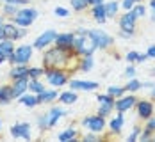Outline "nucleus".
<instances>
[{"mask_svg":"<svg viewBox=\"0 0 155 142\" xmlns=\"http://www.w3.org/2000/svg\"><path fill=\"white\" fill-rule=\"evenodd\" d=\"M136 110H137V117L143 119V121H146L152 115H155V105H153V101H150V99H137Z\"/></svg>","mask_w":155,"mask_h":142,"instance_id":"f8f14e48","label":"nucleus"},{"mask_svg":"<svg viewBox=\"0 0 155 142\" xmlns=\"http://www.w3.org/2000/svg\"><path fill=\"white\" fill-rule=\"evenodd\" d=\"M45 80L50 87L59 89L62 85H68L70 80V71L59 69V68H45Z\"/></svg>","mask_w":155,"mask_h":142,"instance_id":"f03ea898","label":"nucleus"},{"mask_svg":"<svg viewBox=\"0 0 155 142\" xmlns=\"http://www.w3.org/2000/svg\"><path fill=\"white\" fill-rule=\"evenodd\" d=\"M82 126L86 128L87 131H94V133H104L105 130H107V121H105V117H102V115H86L84 119H82Z\"/></svg>","mask_w":155,"mask_h":142,"instance_id":"0eeeda50","label":"nucleus"},{"mask_svg":"<svg viewBox=\"0 0 155 142\" xmlns=\"http://www.w3.org/2000/svg\"><path fill=\"white\" fill-rule=\"evenodd\" d=\"M87 30H89V29H84V27H78L77 30H73V34H75V36H86V34H87Z\"/></svg>","mask_w":155,"mask_h":142,"instance_id":"3c124183","label":"nucleus"},{"mask_svg":"<svg viewBox=\"0 0 155 142\" xmlns=\"http://www.w3.org/2000/svg\"><path fill=\"white\" fill-rule=\"evenodd\" d=\"M73 50L78 57H87V55H94V52L98 50L94 41L86 34V36H75L73 41Z\"/></svg>","mask_w":155,"mask_h":142,"instance_id":"39448f33","label":"nucleus"},{"mask_svg":"<svg viewBox=\"0 0 155 142\" xmlns=\"http://www.w3.org/2000/svg\"><path fill=\"white\" fill-rule=\"evenodd\" d=\"M55 36H57V32L52 30V29H48V30H45L41 36H38L36 37V41L32 43V46H34V50H45V48L52 46L54 45V41H55Z\"/></svg>","mask_w":155,"mask_h":142,"instance_id":"9b49d317","label":"nucleus"},{"mask_svg":"<svg viewBox=\"0 0 155 142\" xmlns=\"http://www.w3.org/2000/svg\"><path fill=\"white\" fill-rule=\"evenodd\" d=\"M38 96V103L39 105H50V103H54L55 99H57V96H59V93H57V89L55 87H52V89H45V91H41Z\"/></svg>","mask_w":155,"mask_h":142,"instance_id":"a211bd4d","label":"nucleus"},{"mask_svg":"<svg viewBox=\"0 0 155 142\" xmlns=\"http://www.w3.org/2000/svg\"><path fill=\"white\" fill-rule=\"evenodd\" d=\"M0 133H2V119H0Z\"/></svg>","mask_w":155,"mask_h":142,"instance_id":"bf43d9fd","label":"nucleus"},{"mask_svg":"<svg viewBox=\"0 0 155 142\" xmlns=\"http://www.w3.org/2000/svg\"><path fill=\"white\" fill-rule=\"evenodd\" d=\"M136 103H137L136 93H125L123 96H120V98L114 99V110L125 114V112L132 110V109L136 107Z\"/></svg>","mask_w":155,"mask_h":142,"instance_id":"6e6552de","label":"nucleus"},{"mask_svg":"<svg viewBox=\"0 0 155 142\" xmlns=\"http://www.w3.org/2000/svg\"><path fill=\"white\" fill-rule=\"evenodd\" d=\"M68 85L71 91H86V93H91V91H96L100 87L98 82L94 80H77V78H70L68 80Z\"/></svg>","mask_w":155,"mask_h":142,"instance_id":"9d476101","label":"nucleus"},{"mask_svg":"<svg viewBox=\"0 0 155 142\" xmlns=\"http://www.w3.org/2000/svg\"><path fill=\"white\" fill-rule=\"evenodd\" d=\"M134 2H136V4H139V2H143V0H134Z\"/></svg>","mask_w":155,"mask_h":142,"instance_id":"052dcab7","label":"nucleus"},{"mask_svg":"<svg viewBox=\"0 0 155 142\" xmlns=\"http://www.w3.org/2000/svg\"><path fill=\"white\" fill-rule=\"evenodd\" d=\"M137 53H139V52H136V50H130V52H127V55H125V61H127L128 64H136Z\"/></svg>","mask_w":155,"mask_h":142,"instance_id":"ea45409f","label":"nucleus"},{"mask_svg":"<svg viewBox=\"0 0 155 142\" xmlns=\"http://www.w3.org/2000/svg\"><path fill=\"white\" fill-rule=\"evenodd\" d=\"M141 89V82L136 77L134 78H128V82H127V85H125V91L127 93H137Z\"/></svg>","mask_w":155,"mask_h":142,"instance_id":"473e14b6","label":"nucleus"},{"mask_svg":"<svg viewBox=\"0 0 155 142\" xmlns=\"http://www.w3.org/2000/svg\"><path fill=\"white\" fill-rule=\"evenodd\" d=\"M93 68H94V59H93V55H87V57H78L77 71H82V73H89Z\"/></svg>","mask_w":155,"mask_h":142,"instance_id":"412c9836","label":"nucleus"},{"mask_svg":"<svg viewBox=\"0 0 155 142\" xmlns=\"http://www.w3.org/2000/svg\"><path fill=\"white\" fill-rule=\"evenodd\" d=\"M134 4H136L134 0H121V2H120V5L123 7L125 11H130V9L134 7Z\"/></svg>","mask_w":155,"mask_h":142,"instance_id":"a18cd8bd","label":"nucleus"},{"mask_svg":"<svg viewBox=\"0 0 155 142\" xmlns=\"http://www.w3.org/2000/svg\"><path fill=\"white\" fill-rule=\"evenodd\" d=\"M15 41H11V39H2L0 41V53H5V55H9V53H13L15 52Z\"/></svg>","mask_w":155,"mask_h":142,"instance_id":"c756f323","label":"nucleus"},{"mask_svg":"<svg viewBox=\"0 0 155 142\" xmlns=\"http://www.w3.org/2000/svg\"><path fill=\"white\" fill-rule=\"evenodd\" d=\"M150 18H152V21L155 23V11H152V16H150Z\"/></svg>","mask_w":155,"mask_h":142,"instance_id":"13d9d810","label":"nucleus"},{"mask_svg":"<svg viewBox=\"0 0 155 142\" xmlns=\"http://www.w3.org/2000/svg\"><path fill=\"white\" fill-rule=\"evenodd\" d=\"M87 36L93 39L96 48L102 50V52L110 50V48L114 46V37L110 34H107L105 30H102V29H89L87 30Z\"/></svg>","mask_w":155,"mask_h":142,"instance_id":"423d86ee","label":"nucleus"},{"mask_svg":"<svg viewBox=\"0 0 155 142\" xmlns=\"http://www.w3.org/2000/svg\"><path fill=\"white\" fill-rule=\"evenodd\" d=\"M0 2H2V4H15V5L23 7V5H29L31 0H0Z\"/></svg>","mask_w":155,"mask_h":142,"instance_id":"37998d69","label":"nucleus"},{"mask_svg":"<svg viewBox=\"0 0 155 142\" xmlns=\"http://www.w3.org/2000/svg\"><path fill=\"white\" fill-rule=\"evenodd\" d=\"M70 4L75 13H84L89 9V0H70Z\"/></svg>","mask_w":155,"mask_h":142,"instance_id":"c85d7f7f","label":"nucleus"},{"mask_svg":"<svg viewBox=\"0 0 155 142\" xmlns=\"http://www.w3.org/2000/svg\"><path fill=\"white\" fill-rule=\"evenodd\" d=\"M132 11H134V14L137 16V18H144V16H146V5H144L143 2H139V4H134Z\"/></svg>","mask_w":155,"mask_h":142,"instance_id":"f704fd0d","label":"nucleus"},{"mask_svg":"<svg viewBox=\"0 0 155 142\" xmlns=\"http://www.w3.org/2000/svg\"><path fill=\"white\" fill-rule=\"evenodd\" d=\"M114 99H116V98H112V96L107 94V93L96 96V101H98V103H114Z\"/></svg>","mask_w":155,"mask_h":142,"instance_id":"58836bf2","label":"nucleus"},{"mask_svg":"<svg viewBox=\"0 0 155 142\" xmlns=\"http://www.w3.org/2000/svg\"><path fill=\"white\" fill-rule=\"evenodd\" d=\"M127 91H125V87L121 85H109L107 87V94H110L112 98H120V96H123Z\"/></svg>","mask_w":155,"mask_h":142,"instance_id":"72a5a7b5","label":"nucleus"},{"mask_svg":"<svg viewBox=\"0 0 155 142\" xmlns=\"http://www.w3.org/2000/svg\"><path fill=\"white\" fill-rule=\"evenodd\" d=\"M150 9L155 11V0H150Z\"/></svg>","mask_w":155,"mask_h":142,"instance_id":"6e6d98bb","label":"nucleus"},{"mask_svg":"<svg viewBox=\"0 0 155 142\" xmlns=\"http://www.w3.org/2000/svg\"><path fill=\"white\" fill-rule=\"evenodd\" d=\"M78 99V94L77 91H64V93H59V96H57V101L59 103H62V105H73V103H77Z\"/></svg>","mask_w":155,"mask_h":142,"instance_id":"4be33fe9","label":"nucleus"},{"mask_svg":"<svg viewBox=\"0 0 155 142\" xmlns=\"http://www.w3.org/2000/svg\"><path fill=\"white\" fill-rule=\"evenodd\" d=\"M120 37L128 41V39H132V37H134V34H132V32H123V30H120Z\"/></svg>","mask_w":155,"mask_h":142,"instance_id":"09e8293b","label":"nucleus"},{"mask_svg":"<svg viewBox=\"0 0 155 142\" xmlns=\"http://www.w3.org/2000/svg\"><path fill=\"white\" fill-rule=\"evenodd\" d=\"M54 14L59 16V18H68L70 16V9H66V7H55V11H54Z\"/></svg>","mask_w":155,"mask_h":142,"instance_id":"a19ab883","label":"nucleus"},{"mask_svg":"<svg viewBox=\"0 0 155 142\" xmlns=\"http://www.w3.org/2000/svg\"><path fill=\"white\" fill-rule=\"evenodd\" d=\"M45 68L43 66H29V78H43Z\"/></svg>","mask_w":155,"mask_h":142,"instance_id":"7c9ffc66","label":"nucleus"},{"mask_svg":"<svg viewBox=\"0 0 155 142\" xmlns=\"http://www.w3.org/2000/svg\"><path fill=\"white\" fill-rule=\"evenodd\" d=\"M20 11V5H15V4H2V16L4 18H13L16 16V13Z\"/></svg>","mask_w":155,"mask_h":142,"instance_id":"cd10ccee","label":"nucleus"},{"mask_svg":"<svg viewBox=\"0 0 155 142\" xmlns=\"http://www.w3.org/2000/svg\"><path fill=\"white\" fill-rule=\"evenodd\" d=\"M104 7H105V14H107V20L109 18H116L118 13H120V2L118 0H105L104 2Z\"/></svg>","mask_w":155,"mask_h":142,"instance_id":"393cba45","label":"nucleus"},{"mask_svg":"<svg viewBox=\"0 0 155 142\" xmlns=\"http://www.w3.org/2000/svg\"><path fill=\"white\" fill-rule=\"evenodd\" d=\"M144 128H148L150 131H155V115H152L150 119L144 121Z\"/></svg>","mask_w":155,"mask_h":142,"instance_id":"c03bdc74","label":"nucleus"},{"mask_svg":"<svg viewBox=\"0 0 155 142\" xmlns=\"http://www.w3.org/2000/svg\"><path fill=\"white\" fill-rule=\"evenodd\" d=\"M136 73H137L136 66H134V64H128V66H127V69H125V77H127V78H134V77H136Z\"/></svg>","mask_w":155,"mask_h":142,"instance_id":"79ce46f5","label":"nucleus"},{"mask_svg":"<svg viewBox=\"0 0 155 142\" xmlns=\"http://www.w3.org/2000/svg\"><path fill=\"white\" fill-rule=\"evenodd\" d=\"M110 112H114V103H100V107H98V115H102V117L107 119L109 115H110Z\"/></svg>","mask_w":155,"mask_h":142,"instance_id":"2f4dec72","label":"nucleus"},{"mask_svg":"<svg viewBox=\"0 0 155 142\" xmlns=\"http://www.w3.org/2000/svg\"><path fill=\"white\" fill-rule=\"evenodd\" d=\"M57 140L59 142H75L78 140V131L75 128H66L64 131H61L59 135H57Z\"/></svg>","mask_w":155,"mask_h":142,"instance_id":"b1692460","label":"nucleus"},{"mask_svg":"<svg viewBox=\"0 0 155 142\" xmlns=\"http://www.w3.org/2000/svg\"><path fill=\"white\" fill-rule=\"evenodd\" d=\"M148 61V55H146V52L144 53H137V59H136V64H143Z\"/></svg>","mask_w":155,"mask_h":142,"instance_id":"49530a36","label":"nucleus"},{"mask_svg":"<svg viewBox=\"0 0 155 142\" xmlns=\"http://www.w3.org/2000/svg\"><path fill=\"white\" fill-rule=\"evenodd\" d=\"M0 20H5V18H4V16H2V14H0Z\"/></svg>","mask_w":155,"mask_h":142,"instance_id":"e2e57ef3","label":"nucleus"},{"mask_svg":"<svg viewBox=\"0 0 155 142\" xmlns=\"http://www.w3.org/2000/svg\"><path fill=\"white\" fill-rule=\"evenodd\" d=\"M73 41H75V34L73 32H61L55 36L54 45L61 48H73Z\"/></svg>","mask_w":155,"mask_h":142,"instance_id":"f3484780","label":"nucleus"},{"mask_svg":"<svg viewBox=\"0 0 155 142\" xmlns=\"http://www.w3.org/2000/svg\"><path fill=\"white\" fill-rule=\"evenodd\" d=\"M18 101L23 105V107H27V109H34V107H38L39 103H38V96L31 93V91H27L25 94H21L18 98Z\"/></svg>","mask_w":155,"mask_h":142,"instance_id":"5701e85b","label":"nucleus"},{"mask_svg":"<svg viewBox=\"0 0 155 142\" xmlns=\"http://www.w3.org/2000/svg\"><path fill=\"white\" fill-rule=\"evenodd\" d=\"M38 16H39V11L36 9V7H31V5H23V7H20V11L16 13V16L11 18V21L16 23L18 27H31L32 23L38 20Z\"/></svg>","mask_w":155,"mask_h":142,"instance_id":"7ed1b4c3","label":"nucleus"},{"mask_svg":"<svg viewBox=\"0 0 155 142\" xmlns=\"http://www.w3.org/2000/svg\"><path fill=\"white\" fill-rule=\"evenodd\" d=\"M9 133L13 139H23V140H31V125L29 123H16L9 128Z\"/></svg>","mask_w":155,"mask_h":142,"instance_id":"ddd939ff","label":"nucleus"},{"mask_svg":"<svg viewBox=\"0 0 155 142\" xmlns=\"http://www.w3.org/2000/svg\"><path fill=\"white\" fill-rule=\"evenodd\" d=\"M13 91L11 85H0V105H9L13 101Z\"/></svg>","mask_w":155,"mask_h":142,"instance_id":"a878e982","label":"nucleus"},{"mask_svg":"<svg viewBox=\"0 0 155 142\" xmlns=\"http://www.w3.org/2000/svg\"><path fill=\"white\" fill-rule=\"evenodd\" d=\"M105 0H89V7L91 5H98V4H104Z\"/></svg>","mask_w":155,"mask_h":142,"instance_id":"864d4df0","label":"nucleus"},{"mask_svg":"<svg viewBox=\"0 0 155 142\" xmlns=\"http://www.w3.org/2000/svg\"><path fill=\"white\" fill-rule=\"evenodd\" d=\"M139 133H141V126H134V128H132V131L128 133L127 140H128V142H136L137 139H139Z\"/></svg>","mask_w":155,"mask_h":142,"instance_id":"4c0bfd02","label":"nucleus"},{"mask_svg":"<svg viewBox=\"0 0 155 142\" xmlns=\"http://www.w3.org/2000/svg\"><path fill=\"white\" fill-rule=\"evenodd\" d=\"M45 114H47L48 130L55 126V125H57V121H59L61 117H64V115H68V112L64 110V109H61V107H52V109H50L48 112H45Z\"/></svg>","mask_w":155,"mask_h":142,"instance_id":"dca6fc26","label":"nucleus"},{"mask_svg":"<svg viewBox=\"0 0 155 142\" xmlns=\"http://www.w3.org/2000/svg\"><path fill=\"white\" fill-rule=\"evenodd\" d=\"M150 96H152V98H155V87H153V89H150Z\"/></svg>","mask_w":155,"mask_h":142,"instance_id":"4d7b16f0","label":"nucleus"},{"mask_svg":"<svg viewBox=\"0 0 155 142\" xmlns=\"http://www.w3.org/2000/svg\"><path fill=\"white\" fill-rule=\"evenodd\" d=\"M4 62H7V55L5 53H0V64H4Z\"/></svg>","mask_w":155,"mask_h":142,"instance_id":"5fc2aeb1","label":"nucleus"},{"mask_svg":"<svg viewBox=\"0 0 155 142\" xmlns=\"http://www.w3.org/2000/svg\"><path fill=\"white\" fill-rule=\"evenodd\" d=\"M11 91H13V98L18 99L21 94H25L29 91V77H23V78H13L11 80Z\"/></svg>","mask_w":155,"mask_h":142,"instance_id":"4468645a","label":"nucleus"},{"mask_svg":"<svg viewBox=\"0 0 155 142\" xmlns=\"http://www.w3.org/2000/svg\"><path fill=\"white\" fill-rule=\"evenodd\" d=\"M155 82H141V89H153Z\"/></svg>","mask_w":155,"mask_h":142,"instance_id":"8fccbe9b","label":"nucleus"},{"mask_svg":"<svg viewBox=\"0 0 155 142\" xmlns=\"http://www.w3.org/2000/svg\"><path fill=\"white\" fill-rule=\"evenodd\" d=\"M137 20H139V18L134 14V11L130 9V11L123 13V14L118 18V27H120V30H123V32H132V34H136Z\"/></svg>","mask_w":155,"mask_h":142,"instance_id":"1a4fd4ad","label":"nucleus"},{"mask_svg":"<svg viewBox=\"0 0 155 142\" xmlns=\"http://www.w3.org/2000/svg\"><path fill=\"white\" fill-rule=\"evenodd\" d=\"M5 39V34H4V20H0V41Z\"/></svg>","mask_w":155,"mask_h":142,"instance_id":"603ef678","label":"nucleus"},{"mask_svg":"<svg viewBox=\"0 0 155 142\" xmlns=\"http://www.w3.org/2000/svg\"><path fill=\"white\" fill-rule=\"evenodd\" d=\"M146 55H148V59H155V45L148 46V50H146Z\"/></svg>","mask_w":155,"mask_h":142,"instance_id":"de8ad7c7","label":"nucleus"},{"mask_svg":"<svg viewBox=\"0 0 155 142\" xmlns=\"http://www.w3.org/2000/svg\"><path fill=\"white\" fill-rule=\"evenodd\" d=\"M47 85L41 82V78H29V91L34 94H39L41 91H45Z\"/></svg>","mask_w":155,"mask_h":142,"instance_id":"bb28decb","label":"nucleus"},{"mask_svg":"<svg viewBox=\"0 0 155 142\" xmlns=\"http://www.w3.org/2000/svg\"><path fill=\"white\" fill-rule=\"evenodd\" d=\"M123 125H125V114L118 112V114L107 123L109 133H110V135H120L121 130H123Z\"/></svg>","mask_w":155,"mask_h":142,"instance_id":"2eb2a0df","label":"nucleus"},{"mask_svg":"<svg viewBox=\"0 0 155 142\" xmlns=\"http://www.w3.org/2000/svg\"><path fill=\"white\" fill-rule=\"evenodd\" d=\"M34 55V46L32 45H20L15 48L13 53L7 55V62L11 64H29Z\"/></svg>","mask_w":155,"mask_h":142,"instance_id":"20e7f679","label":"nucleus"},{"mask_svg":"<svg viewBox=\"0 0 155 142\" xmlns=\"http://www.w3.org/2000/svg\"><path fill=\"white\" fill-rule=\"evenodd\" d=\"M89 13H91V18H93L96 23L104 25L107 21V14H105V7L104 4H98V5H91L89 7Z\"/></svg>","mask_w":155,"mask_h":142,"instance_id":"6ab92c4d","label":"nucleus"},{"mask_svg":"<svg viewBox=\"0 0 155 142\" xmlns=\"http://www.w3.org/2000/svg\"><path fill=\"white\" fill-rule=\"evenodd\" d=\"M100 133H94V131H87V133H84V137H82V140L84 142H98L100 140Z\"/></svg>","mask_w":155,"mask_h":142,"instance_id":"e433bc0d","label":"nucleus"},{"mask_svg":"<svg viewBox=\"0 0 155 142\" xmlns=\"http://www.w3.org/2000/svg\"><path fill=\"white\" fill-rule=\"evenodd\" d=\"M29 77V64H13L9 69V78H23Z\"/></svg>","mask_w":155,"mask_h":142,"instance_id":"aec40b11","label":"nucleus"},{"mask_svg":"<svg viewBox=\"0 0 155 142\" xmlns=\"http://www.w3.org/2000/svg\"><path fill=\"white\" fill-rule=\"evenodd\" d=\"M78 55L73 48H61V46H48L43 50V68H59L66 71H77Z\"/></svg>","mask_w":155,"mask_h":142,"instance_id":"f257e3e1","label":"nucleus"},{"mask_svg":"<svg viewBox=\"0 0 155 142\" xmlns=\"http://www.w3.org/2000/svg\"><path fill=\"white\" fill-rule=\"evenodd\" d=\"M152 137H153V131H150L148 128H141V133H139V139L137 140L141 142H148V140H152Z\"/></svg>","mask_w":155,"mask_h":142,"instance_id":"c9c22d12","label":"nucleus"},{"mask_svg":"<svg viewBox=\"0 0 155 142\" xmlns=\"http://www.w3.org/2000/svg\"><path fill=\"white\" fill-rule=\"evenodd\" d=\"M152 140H155V131H153V137H152Z\"/></svg>","mask_w":155,"mask_h":142,"instance_id":"680f3d73","label":"nucleus"}]
</instances>
